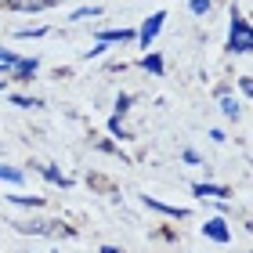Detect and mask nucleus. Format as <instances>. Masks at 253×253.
<instances>
[{
  "instance_id": "nucleus-1",
  "label": "nucleus",
  "mask_w": 253,
  "mask_h": 253,
  "mask_svg": "<svg viewBox=\"0 0 253 253\" xmlns=\"http://www.w3.org/2000/svg\"><path fill=\"white\" fill-rule=\"evenodd\" d=\"M228 51L232 54H253V26L232 11V26H228Z\"/></svg>"
},
{
  "instance_id": "nucleus-2",
  "label": "nucleus",
  "mask_w": 253,
  "mask_h": 253,
  "mask_svg": "<svg viewBox=\"0 0 253 253\" xmlns=\"http://www.w3.org/2000/svg\"><path fill=\"white\" fill-rule=\"evenodd\" d=\"M163 22H167V11H156V15H148L145 22H141V29H137V43L148 51L156 43V37H159V29H163Z\"/></svg>"
},
{
  "instance_id": "nucleus-3",
  "label": "nucleus",
  "mask_w": 253,
  "mask_h": 253,
  "mask_svg": "<svg viewBox=\"0 0 253 253\" xmlns=\"http://www.w3.org/2000/svg\"><path fill=\"white\" fill-rule=\"evenodd\" d=\"M203 235L210 239V243H232V228H228L224 217H210V221H203Z\"/></svg>"
},
{
  "instance_id": "nucleus-4",
  "label": "nucleus",
  "mask_w": 253,
  "mask_h": 253,
  "mask_svg": "<svg viewBox=\"0 0 253 253\" xmlns=\"http://www.w3.org/2000/svg\"><path fill=\"white\" fill-rule=\"evenodd\" d=\"M192 192L199 195V199H221V203L232 199V188H228V185H213V181H195Z\"/></svg>"
},
{
  "instance_id": "nucleus-5",
  "label": "nucleus",
  "mask_w": 253,
  "mask_h": 253,
  "mask_svg": "<svg viewBox=\"0 0 253 253\" xmlns=\"http://www.w3.org/2000/svg\"><path fill=\"white\" fill-rule=\"evenodd\" d=\"M54 4H58V0H7L11 11H47Z\"/></svg>"
},
{
  "instance_id": "nucleus-6",
  "label": "nucleus",
  "mask_w": 253,
  "mask_h": 253,
  "mask_svg": "<svg viewBox=\"0 0 253 253\" xmlns=\"http://www.w3.org/2000/svg\"><path fill=\"white\" fill-rule=\"evenodd\" d=\"M148 210H159V213H167V217H188V210L185 206H167V203H159V199H152V195H145L141 199Z\"/></svg>"
},
{
  "instance_id": "nucleus-7",
  "label": "nucleus",
  "mask_w": 253,
  "mask_h": 253,
  "mask_svg": "<svg viewBox=\"0 0 253 253\" xmlns=\"http://www.w3.org/2000/svg\"><path fill=\"white\" fill-rule=\"evenodd\" d=\"M98 40H105V43H126V40H137V33L134 29H101Z\"/></svg>"
},
{
  "instance_id": "nucleus-8",
  "label": "nucleus",
  "mask_w": 253,
  "mask_h": 253,
  "mask_svg": "<svg viewBox=\"0 0 253 253\" xmlns=\"http://www.w3.org/2000/svg\"><path fill=\"white\" fill-rule=\"evenodd\" d=\"M137 65H141L145 73H152V76H163V54H148V51H145Z\"/></svg>"
},
{
  "instance_id": "nucleus-9",
  "label": "nucleus",
  "mask_w": 253,
  "mask_h": 253,
  "mask_svg": "<svg viewBox=\"0 0 253 253\" xmlns=\"http://www.w3.org/2000/svg\"><path fill=\"white\" fill-rule=\"evenodd\" d=\"M37 69H40V62H37V58H22V62H18V69H15L11 76H15V80H33V73H37Z\"/></svg>"
},
{
  "instance_id": "nucleus-10",
  "label": "nucleus",
  "mask_w": 253,
  "mask_h": 253,
  "mask_svg": "<svg viewBox=\"0 0 253 253\" xmlns=\"http://www.w3.org/2000/svg\"><path fill=\"white\" fill-rule=\"evenodd\" d=\"M18 62H22V54H15V51H4V47H0V73H15V69H18Z\"/></svg>"
},
{
  "instance_id": "nucleus-11",
  "label": "nucleus",
  "mask_w": 253,
  "mask_h": 253,
  "mask_svg": "<svg viewBox=\"0 0 253 253\" xmlns=\"http://www.w3.org/2000/svg\"><path fill=\"white\" fill-rule=\"evenodd\" d=\"M221 112H224L228 120H239V116H243V109H239V101H235L232 94H221Z\"/></svg>"
},
{
  "instance_id": "nucleus-12",
  "label": "nucleus",
  "mask_w": 253,
  "mask_h": 253,
  "mask_svg": "<svg viewBox=\"0 0 253 253\" xmlns=\"http://www.w3.org/2000/svg\"><path fill=\"white\" fill-rule=\"evenodd\" d=\"M0 181H11V185H22V181H26V174H22L18 167H7V163H0Z\"/></svg>"
},
{
  "instance_id": "nucleus-13",
  "label": "nucleus",
  "mask_w": 253,
  "mask_h": 253,
  "mask_svg": "<svg viewBox=\"0 0 253 253\" xmlns=\"http://www.w3.org/2000/svg\"><path fill=\"white\" fill-rule=\"evenodd\" d=\"M43 177H47L51 185H62V188H69V185H73V181H69V177L62 174V170H58V167H43Z\"/></svg>"
},
{
  "instance_id": "nucleus-14",
  "label": "nucleus",
  "mask_w": 253,
  "mask_h": 253,
  "mask_svg": "<svg viewBox=\"0 0 253 253\" xmlns=\"http://www.w3.org/2000/svg\"><path fill=\"white\" fill-rule=\"evenodd\" d=\"M210 7H213V0H188L192 15H210Z\"/></svg>"
},
{
  "instance_id": "nucleus-15",
  "label": "nucleus",
  "mask_w": 253,
  "mask_h": 253,
  "mask_svg": "<svg viewBox=\"0 0 253 253\" xmlns=\"http://www.w3.org/2000/svg\"><path fill=\"white\" fill-rule=\"evenodd\" d=\"M109 134H112V137H130V134L123 130V116H112V120H109Z\"/></svg>"
},
{
  "instance_id": "nucleus-16",
  "label": "nucleus",
  "mask_w": 253,
  "mask_h": 253,
  "mask_svg": "<svg viewBox=\"0 0 253 253\" xmlns=\"http://www.w3.org/2000/svg\"><path fill=\"white\" fill-rule=\"evenodd\" d=\"M11 203H18V206H43L40 195H11Z\"/></svg>"
},
{
  "instance_id": "nucleus-17",
  "label": "nucleus",
  "mask_w": 253,
  "mask_h": 253,
  "mask_svg": "<svg viewBox=\"0 0 253 253\" xmlns=\"http://www.w3.org/2000/svg\"><path fill=\"white\" fill-rule=\"evenodd\" d=\"M11 101H15V105H18V109H37V105H40V101H37V98H26V94H15V98H11Z\"/></svg>"
},
{
  "instance_id": "nucleus-18",
  "label": "nucleus",
  "mask_w": 253,
  "mask_h": 253,
  "mask_svg": "<svg viewBox=\"0 0 253 253\" xmlns=\"http://www.w3.org/2000/svg\"><path fill=\"white\" fill-rule=\"evenodd\" d=\"M101 7H80V11H73V22H84V18H94Z\"/></svg>"
},
{
  "instance_id": "nucleus-19",
  "label": "nucleus",
  "mask_w": 253,
  "mask_h": 253,
  "mask_svg": "<svg viewBox=\"0 0 253 253\" xmlns=\"http://www.w3.org/2000/svg\"><path fill=\"white\" fill-rule=\"evenodd\" d=\"M181 159H185L188 167H199L203 159H199V152H195V148H185V152H181Z\"/></svg>"
},
{
  "instance_id": "nucleus-20",
  "label": "nucleus",
  "mask_w": 253,
  "mask_h": 253,
  "mask_svg": "<svg viewBox=\"0 0 253 253\" xmlns=\"http://www.w3.org/2000/svg\"><path fill=\"white\" fill-rule=\"evenodd\" d=\"M126 109H130V94H120L116 98V116H126Z\"/></svg>"
},
{
  "instance_id": "nucleus-21",
  "label": "nucleus",
  "mask_w": 253,
  "mask_h": 253,
  "mask_svg": "<svg viewBox=\"0 0 253 253\" xmlns=\"http://www.w3.org/2000/svg\"><path fill=\"white\" fill-rule=\"evenodd\" d=\"M101 54H105V40H98V43H94V47H90V51L84 54V58L90 62V58H101Z\"/></svg>"
},
{
  "instance_id": "nucleus-22",
  "label": "nucleus",
  "mask_w": 253,
  "mask_h": 253,
  "mask_svg": "<svg viewBox=\"0 0 253 253\" xmlns=\"http://www.w3.org/2000/svg\"><path fill=\"white\" fill-rule=\"evenodd\" d=\"M43 33H47V29L40 26V29H18V37H22V40H29V37H43Z\"/></svg>"
},
{
  "instance_id": "nucleus-23",
  "label": "nucleus",
  "mask_w": 253,
  "mask_h": 253,
  "mask_svg": "<svg viewBox=\"0 0 253 253\" xmlns=\"http://www.w3.org/2000/svg\"><path fill=\"white\" fill-rule=\"evenodd\" d=\"M239 87H243V94H250V98H253V80H250V76L239 80Z\"/></svg>"
},
{
  "instance_id": "nucleus-24",
  "label": "nucleus",
  "mask_w": 253,
  "mask_h": 253,
  "mask_svg": "<svg viewBox=\"0 0 253 253\" xmlns=\"http://www.w3.org/2000/svg\"><path fill=\"white\" fill-rule=\"evenodd\" d=\"M101 253H123L120 246H101Z\"/></svg>"
},
{
  "instance_id": "nucleus-25",
  "label": "nucleus",
  "mask_w": 253,
  "mask_h": 253,
  "mask_svg": "<svg viewBox=\"0 0 253 253\" xmlns=\"http://www.w3.org/2000/svg\"><path fill=\"white\" fill-rule=\"evenodd\" d=\"M4 4H7V0H0V7H4Z\"/></svg>"
},
{
  "instance_id": "nucleus-26",
  "label": "nucleus",
  "mask_w": 253,
  "mask_h": 253,
  "mask_svg": "<svg viewBox=\"0 0 253 253\" xmlns=\"http://www.w3.org/2000/svg\"><path fill=\"white\" fill-rule=\"evenodd\" d=\"M250 253H253V250H250Z\"/></svg>"
}]
</instances>
